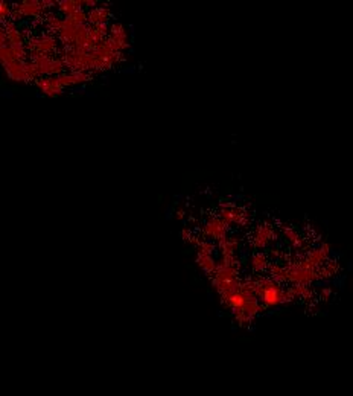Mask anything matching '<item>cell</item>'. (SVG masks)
I'll return each instance as SVG.
<instances>
[{
  "mask_svg": "<svg viewBox=\"0 0 353 396\" xmlns=\"http://www.w3.org/2000/svg\"><path fill=\"white\" fill-rule=\"evenodd\" d=\"M58 9L64 14V17H70L72 14H75L76 11L82 9L84 2L81 0H61L58 2Z\"/></svg>",
  "mask_w": 353,
  "mask_h": 396,
  "instance_id": "cell-7",
  "label": "cell"
},
{
  "mask_svg": "<svg viewBox=\"0 0 353 396\" xmlns=\"http://www.w3.org/2000/svg\"><path fill=\"white\" fill-rule=\"evenodd\" d=\"M14 61H17V58H15V55H14V52H12L9 45L0 48V64L2 66H6V64L14 63Z\"/></svg>",
  "mask_w": 353,
  "mask_h": 396,
  "instance_id": "cell-9",
  "label": "cell"
},
{
  "mask_svg": "<svg viewBox=\"0 0 353 396\" xmlns=\"http://www.w3.org/2000/svg\"><path fill=\"white\" fill-rule=\"evenodd\" d=\"M5 34H6V42L9 46H23V34L15 28L12 22L5 23Z\"/></svg>",
  "mask_w": 353,
  "mask_h": 396,
  "instance_id": "cell-6",
  "label": "cell"
},
{
  "mask_svg": "<svg viewBox=\"0 0 353 396\" xmlns=\"http://www.w3.org/2000/svg\"><path fill=\"white\" fill-rule=\"evenodd\" d=\"M61 23H63V18H58L56 15H49V18H48V28L53 32H59Z\"/></svg>",
  "mask_w": 353,
  "mask_h": 396,
  "instance_id": "cell-10",
  "label": "cell"
},
{
  "mask_svg": "<svg viewBox=\"0 0 353 396\" xmlns=\"http://www.w3.org/2000/svg\"><path fill=\"white\" fill-rule=\"evenodd\" d=\"M84 6H89L90 9H95L98 6V2H93V0H84Z\"/></svg>",
  "mask_w": 353,
  "mask_h": 396,
  "instance_id": "cell-13",
  "label": "cell"
},
{
  "mask_svg": "<svg viewBox=\"0 0 353 396\" xmlns=\"http://www.w3.org/2000/svg\"><path fill=\"white\" fill-rule=\"evenodd\" d=\"M45 11L43 3L38 0H25L17 3L11 9V18H22V17H38Z\"/></svg>",
  "mask_w": 353,
  "mask_h": 396,
  "instance_id": "cell-1",
  "label": "cell"
},
{
  "mask_svg": "<svg viewBox=\"0 0 353 396\" xmlns=\"http://www.w3.org/2000/svg\"><path fill=\"white\" fill-rule=\"evenodd\" d=\"M107 20H108V9L107 8H95V9H90V12L87 14V22L92 26L105 25Z\"/></svg>",
  "mask_w": 353,
  "mask_h": 396,
  "instance_id": "cell-8",
  "label": "cell"
},
{
  "mask_svg": "<svg viewBox=\"0 0 353 396\" xmlns=\"http://www.w3.org/2000/svg\"><path fill=\"white\" fill-rule=\"evenodd\" d=\"M37 87H38V90L43 95H46L49 98H55V96L63 93V87L59 86L56 76H43V78H40L37 81Z\"/></svg>",
  "mask_w": 353,
  "mask_h": 396,
  "instance_id": "cell-4",
  "label": "cell"
},
{
  "mask_svg": "<svg viewBox=\"0 0 353 396\" xmlns=\"http://www.w3.org/2000/svg\"><path fill=\"white\" fill-rule=\"evenodd\" d=\"M5 73L12 81H31L28 75V61H14L3 66Z\"/></svg>",
  "mask_w": 353,
  "mask_h": 396,
  "instance_id": "cell-3",
  "label": "cell"
},
{
  "mask_svg": "<svg viewBox=\"0 0 353 396\" xmlns=\"http://www.w3.org/2000/svg\"><path fill=\"white\" fill-rule=\"evenodd\" d=\"M70 18H72L76 25H86V22H87V14H86L82 9H79V11H76L75 14H72Z\"/></svg>",
  "mask_w": 353,
  "mask_h": 396,
  "instance_id": "cell-12",
  "label": "cell"
},
{
  "mask_svg": "<svg viewBox=\"0 0 353 396\" xmlns=\"http://www.w3.org/2000/svg\"><path fill=\"white\" fill-rule=\"evenodd\" d=\"M59 86L64 87H72V86H78V84H84L90 80L89 72H67V73H61L56 76Z\"/></svg>",
  "mask_w": 353,
  "mask_h": 396,
  "instance_id": "cell-5",
  "label": "cell"
},
{
  "mask_svg": "<svg viewBox=\"0 0 353 396\" xmlns=\"http://www.w3.org/2000/svg\"><path fill=\"white\" fill-rule=\"evenodd\" d=\"M28 48L31 55H51V52L56 49V40L51 35H41L31 40Z\"/></svg>",
  "mask_w": 353,
  "mask_h": 396,
  "instance_id": "cell-2",
  "label": "cell"
},
{
  "mask_svg": "<svg viewBox=\"0 0 353 396\" xmlns=\"http://www.w3.org/2000/svg\"><path fill=\"white\" fill-rule=\"evenodd\" d=\"M11 9L12 8H9V5L6 2L0 0V22H5L6 18L11 17Z\"/></svg>",
  "mask_w": 353,
  "mask_h": 396,
  "instance_id": "cell-11",
  "label": "cell"
}]
</instances>
